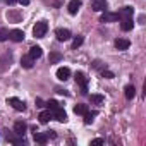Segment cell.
I'll return each mask as SVG.
<instances>
[{"mask_svg":"<svg viewBox=\"0 0 146 146\" xmlns=\"http://www.w3.org/2000/svg\"><path fill=\"white\" fill-rule=\"evenodd\" d=\"M46 31H48L46 21H40V23H36L35 28H33V35H35L36 38H43V36L46 35Z\"/></svg>","mask_w":146,"mask_h":146,"instance_id":"1","label":"cell"},{"mask_svg":"<svg viewBox=\"0 0 146 146\" xmlns=\"http://www.w3.org/2000/svg\"><path fill=\"white\" fill-rule=\"evenodd\" d=\"M7 105H11V107H12L14 110H17V112H24V110H26L24 102H23V100H19V98H16V96L7 98Z\"/></svg>","mask_w":146,"mask_h":146,"instance_id":"2","label":"cell"},{"mask_svg":"<svg viewBox=\"0 0 146 146\" xmlns=\"http://www.w3.org/2000/svg\"><path fill=\"white\" fill-rule=\"evenodd\" d=\"M76 83L81 86L83 93L86 95L88 93V78L84 76V72H76Z\"/></svg>","mask_w":146,"mask_h":146,"instance_id":"3","label":"cell"},{"mask_svg":"<svg viewBox=\"0 0 146 146\" xmlns=\"http://www.w3.org/2000/svg\"><path fill=\"white\" fill-rule=\"evenodd\" d=\"M120 17H119V14H113V12H107V11H103V14H102V17H100V21L102 23H115V21H119Z\"/></svg>","mask_w":146,"mask_h":146,"instance_id":"4","label":"cell"},{"mask_svg":"<svg viewBox=\"0 0 146 146\" xmlns=\"http://www.w3.org/2000/svg\"><path fill=\"white\" fill-rule=\"evenodd\" d=\"M70 78V69L69 67H60L57 69V79L58 81H67Z\"/></svg>","mask_w":146,"mask_h":146,"instance_id":"5","label":"cell"},{"mask_svg":"<svg viewBox=\"0 0 146 146\" xmlns=\"http://www.w3.org/2000/svg\"><path fill=\"white\" fill-rule=\"evenodd\" d=\"M9 40H12V41H16V43L23 41V40H24V31H21V29H12V31H9Z\"/></svg>","mask_w":146,"mask_h":146,"instance_id":"6","label":"cell"},{"mask_svg":"<svg viewBox=\"0 0 146 146\" xmlns=\"http://www.w3.org/2000/svg\"><path fill=\"white\" fill-rule=\"evenodd\" d=\"M55 36H57L58 41H67V40L70 38V31H69V29H64V28H58V29L55 31Z\"/></svg>","mask_w":146,"mask_h":146,"instance_id":"7","label":"cell"},{"mask_svg":"<svg viewBox=\"0 0 146 146\" xmlns=\"http://www.w3.org/2000/svg\"><path fill=\"white\" fill-rule=\"evenodd\" d=\"M81 0H70V2H69V5H67V9H69V14H72V16H74V14H78V11L81 9Z\"/></svg>","mask_w":146,"mask_h":146,"instance_id":"8","label":"cell"},{"mask_svg":"<svg viewBox=\"0 0 146 146\" xmlns=\"http://www.w3.org/2000/svg\"><path fill=\"white\" fill-rule=\"evenodd\" d=\"M26 129H28V125H26V122H23V120H17V122L14 124V134H17V136H24Z\"/></svg>","mask_w":146,"mask_h":146,"instance_id":"9","label":"cell"},{"mask_svg":"<svg viewBox=\"0 0 146 146\" xmlns=\"http://www.w3.org/2000/svg\"><path fill=\"white\" fill-rule=\"evenodd\" d=\"M131 46V41L129 40H125V38H117L115 40V48L117 50H127Z\"/></svg>","mask_w":146,"mask_h":146,"instance_id":"10","label":"cell"},{"mask_svg":"<svg viewBox=\"0 0 146 146\" xmlns=\"http://www.w3.org/2000/svg\"><path fill=\"white\" fill-rule=\"evenodd\" d=\"M91 9L95 12H103L107 9V2H105V0H95V2L91 4Z\"/></svg>","mask_w":146,"mask_h":146,"instance_id":"11","label":"cell"},{"mask_svg":"<svg viewBox=\"0 0 146 146\" xmlns=\"http://www.w3.org/2000/svg\"><path fill=\"white\" fill-rule=\"evenodd\" d=\"M52 115H53L58 122H67V113H65V112H64V108H60V107H58L57 110H53V113H52Z\"/></svg>","mask_w":146,"mask_h":146,"instance_id":"12","label":"cell"},{"mask_svg":"<svg viewBox=\"0 0 146 146\" xmlns=\"http://www.w3.org/2000/svg\"><path fill=\"white\" fill-rule=\"evenodd\" d=\"M41 55H43V50H41V46H31V48H29V57H31L33 60L40 58Z\"/></svg>","mask_w":146,"mask_h":146,"instance_id":"13","label":"cell"},{"mask_svg":"<svg viewBox=\"0 0 146 146\" xmlns=\"http://www.w3.org/2000/svg\"><path fill=\"white\" fill-rule=\"evenodd\" d=\"M132 26H134V21H132V17L122 19V24H120L122 31H131V29H132Z\"/></svg>","mask_w":146,"mask_h":146,"instance_id":"14","label":"cell"},{"mask_svg":"<svg viewBox=\"0 0 146 146\" xmlns=\"http://www.w3.org/2000/svg\"><path fill=\"white\" fill-rule=\"evenodd\" d=\"M38 119H40V122H41V124H46L50 119H53V115H52V110H43V112L40 113V117H38Z\"/></svg>","mask_w":146,"mask_h":146,"instance_id":"15","label":"cell"},{"mask_svg":"<svg viewBox=\"0 0 146 146\" xmlns=\"http://www.w3.org/2000/svg\"><path fill=\"white\" fill-rule=\"evenodd\" d=\"M35 141L40 143V144H46L48 134H46V132H35Z\"/></svg>","mask_w":146,"mask_h":146,"instance_id":"16","label":"cell"},{"mask_svg":"<svg viewBox=\"0 0 146 146\" xmlns=\"http://www.w3.org/2000/svg\"><path fill=\"white\" fill-rule=\"evenodd\" d=\"M132 12H134V11H132V7H124V9L119 12V17H120V19H127V17H132Z\"/></svg>","mask_w":146,"mask_h":146,"instance_id":"17","label":"cell"},{"mask_svg":"<svg viewBox=\"0 0 146 146\" xmlns=\"http://www.w3.org/2000/svg\"><path fill=\"white\" fill-rule=\"evenodd\" d=\"M33 62H35V60H33L29 55H24V57L21 58V65H23L24 69H31V67H33Z\"/></svg>","mask_w":146,"mask_h":146,"instance_id":"18","label":"cell"},{"mask_svg":"<svg viewBox=\"0 0 146 146\" xmlns=\"http://www.w3.org/2000/svg\"><path fill=\"white\" fill-rule=\"evenodd\" d=\"M124 91H125V98H127V100H132V98L136 96V88H134L132 84H127Z\"/></svg>","mask_w":146,"mask_h":146,"instance_id":"19","label":"cell"},{"mask_svg":"<svg viewBox=\"0 0 146 146\" xmlns=\"http://www.w3.org/2000/svg\"><path fill=\"white\" fill-rule=\"evenodd\" d=\"M16 136H17V134H16ZM16 136H9V134H7V139H9L12 144H17V146H19V144H26V141H24L23 136H19V137H16Z\"/></svg>","mask_w":146,"mask_h":146,"instance_id":"20","label":"cell"},{"mask_svg":"<svg viewBox=\"0 0 146 146\" xmlns=\"http://www.w3.org/2000/svg\"><path fill=\"white\" fill-rule=\"evenodd\" d=\"M60 60H62V55L58 52H52L50 53V64H58Z\"/></svg>","mask_w":146,"mask_h":146,"instance_id":"21","label":"cell"},{"mask_svg":"<svg viewBox=\"0 0 146 146\" xmlns=\"http://www.w3.org/2000/svg\"><path fill=\"white\" fill-rule=\"evenodd\" d=\"M96 115H98V112H86L84 113V124H91Z\"/></svg>","mask_w":146,"mask_h":146,"instance_id":"22","label":"cell"},{"mask_svg":"<svg viewBox=\"0 0 146 146\" xmlns=\"http://www.w3.org/2000/svg\"><path fill=\"white\" fill-rule=\"evenodd\" d=\"M74 112H76L78 115H84V113L88 112V107H86V105H76V107H74Z\"/></svg>","mask_w":146,"mask_h":146,"instance_id":"23","label":"cell"},{"mask_svg":"<svg viewBox=\"0 0 146 146\" xmlns=\"http://www.w3.org/2000/svg\"><path fill=\"white\" fill-rule=\"evenodd\" d=\"M90 100H91V103L100 105V103H103V100H105V98H103L102 95H91V98H90Z\"/></svg>","mask_w":146,"mask_h":146,"instance_id":"24","label":"cell"},{"mask_svg":"<svg viewBox=\"0 0 146 146\" xmlns=\"http://www.w3.org/2000/svg\"><path fill=\"white\" fill-rule=\"evenodd\" d=\"M45 107H48V110H52V112H53V110H57L60 105H58V102H55V100H50V102H46V103H45Z\"/></svg>","mask_w":146,"mask_h":146,"instance_id":"25","label":"cell"},{"mask_svg":"<svg viewBox=\"0 0 146 146\" xmlns=\"http://www.w3.org/2000/svg\"><path fill=\"white\" fill-rule=\"evenodd\" d=\"M83 41H84V38H83V36H76V38H74V41H72V48L81 46V45H83Z\"/></svg>","mask_w":146,"mask_h":146,"instance_id":"26","label":"cell"},{"mask_svg":"<svg viewBox=\"0 0 146 146\" xmlns=\"http://www.w3.org/2000/svg\"><path fill=\"white\" fill-rule=\"evenodd\" d=\"M5 40H9V31L5 28H2L0 29V41H5Z\"/></svg>","mask_w":146,"mask_h":146,"instance_id":"27","label":"cell"},{"mask_svg":"<svg viewBox=\"0 0 146 146\" xmlns=\"http://www.w3.org/2000/svg\"><path fill=\"white\" fill-rule=\"evenodd\" d=\"M102 76H103L105 79H112V78H113V72H110V70H102Z\"/></svg>","mask_w":146,"mask_h":146,"instance_id":"28","label":"cell"},{"mask_svg":"<svg viewBox=\"0 0 146 146\" xmlns=\"http://www.w3.org/2000/svg\"><path fill=\"white\" fill-rule=\"evenodd\" d=\"M103 143H105V139H100V137H98V139H93V141H91V144H103Z\"/></svg>","mask_w":146,"mask_h":146,"instance_id":"29","label":"cell"},{"mask_svg":"<svg viewBox=\"0 0 146 146\" xmlns=\"http://www.w3.org/2000/svg\"><path fill=\"white\" fill-rule=\"evenodd\" d=\"M36 105H38V107H45V102H43L41 98H36Z\"/></svg>","mask_w":146,"mask_h":146,"instance_id":"30","label":"cell"},{"mask_svg":"<svg viewBox=\"0 0 146 146\" xmlns=\"http://www.w3.org/2000/svg\"><path fill=\"white\" fill-rule=\"evenodd\" d=\"M17 2H19L21 5H28V4H29V0H17Z\"/></svg>","mask_w":146,"mask_h":146,"instance_id":"31","label":"cell"},{"mask_svg":"<svg viewBox=\"0 0 146 146\" xmlns=\"http://www.w3.org/2000/svg\"><path fill=\"white\" fill-rule=\"evenodd\" d=\"M16 2H17V0H7V4H9V5H14Z\"/></svg>","mask_w":146,"mask_h":146,"instance_id":"32","label":"cell"}]
</instances>
